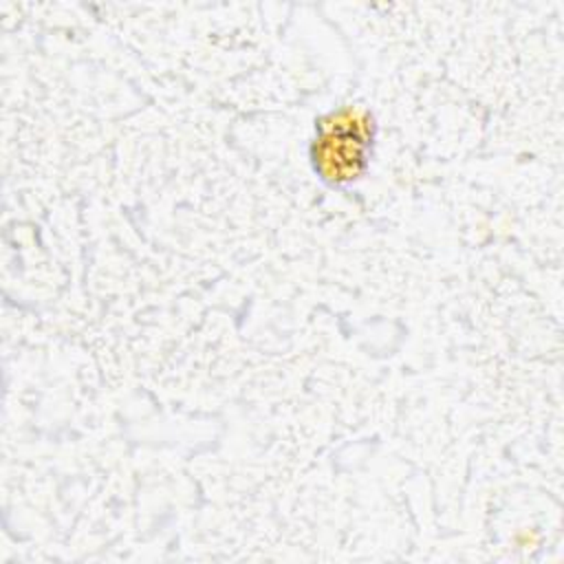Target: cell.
<instances>
[{"mask_svg":"<svg viewBox=\"0 0 564 564\" xmlns=\"http://www.w3.org/2000/svg\"><path fill=\"white\" fill-rule=\"evenodd\" d=\"M379 123L370 106L348 101L328 108L313 121L306 148L313 174L333 189H346L370 172Z\"/></svg>","mask_w":564,"mask_h":564,"instance_id":"cell-1","label":"cell"}]
</instances>
